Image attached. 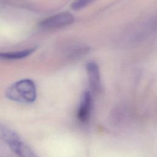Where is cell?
I'll return each instance as SVG.
<instances>
[{
    "instance_id": "6da1fadb",
    "label": "cell",
    "mask_w": 157,
    "mask_h": 157,
    "mask_svg": "<svg viewBox=\"0 0 157 157\" xmlns=\"http://www.w3.org/2000/svg\"><path fill=\"white\" fill-rule=\"evenodd\" d=\"M6 97L13 101L23 104H31L37 98L34 82L30 79L18 80L11 85L6 91Z\"/></svg>"
},
{
    "instance_id": "7a4b0ae2",
    "label": "cell",
    "mask_w": 157,
    "mask_h": 157,
    "mask_svg": "<svg viewBox=\"0 0 157 157\" xmlns=\"http://www.w3.org/2000/svg\"><path fill=\"white\" fill-rule=\"evenodd\" d=\"M0 139L4 142L18 157H37L19 136L8 127L0 124Z\"/></svg>"
},
{
    "instance_id": "3957f363",
    "label": "cell",
    "mask_w": 157,
    "mask_h": 157,
    "mask_svg": "<svg viewBox=\"0 0 157 157\" xmlns=\"http://www.w3.org/2000/svg\"><path fill=\"white\" fill-rule=\"evenodd\" d=\"M74 20L73 15L69 12H62L49 17L40 23V26L45 29H54L71 24Z\"/></svg>"
},
{
    "instance_id": "277c9868",
    "label": "cell",
    "mask_w": 157,
    "mask_h": 157,
    "mask_svg": "<svg viewBox=\"0 0 157 157\" xmlns=\"http://www.w3.org/2000/svg\"><path fill=\"white\" fill-rule=\"evenodd\" d=\"M93 99L92 96L89 91H85L81 98L80 102L77 111V118L82 123H86L90 117L92 110Z\"/></svg>"
},
{
    "instance_id": "5b68a950",
    "label": "cell",
    "mask_w": 157,
    "mask_h": 157,
    "mask_svg": "<svg viewBox=\"0 0 157 157\" xmlns=\"http://www.w3.org/2000/svg\"><path fill=\"white\" fill-rule=\"evenodd\" d=\"M86 67L90 89L93 93H98L102 88L99 66L96 63L90 61L87 63Z\"/></svg>"
},
{
    "instance_id": "8992f818",
    "label": "cell",
    "mask_w": 157,
    "mask_h": 157,
    "mask_svg": "<svg viewBox=\"0 0 157 157\" xmlns=\"http://www.w3.org/2000/svg\"><path fill=\"white\" fill-rule=\"evenodd\" d=\"M35 50V48H30L20 51L10 52H0V59L5 60H14L22 59L30 55L34 52Z\"/></svg>"
},
{
    "instance_id": "52a82bcc",
    "label": "cell",
    "mask_w": 157,
    "mask_h": 157,
    "mask_svg": "<svg viewBox=\"0 0 157 157\" xmlns=\"http://www.w3.org/2000/svg\"><path fill=\"white\" fill-rule=\"evenodd\" d=\"M94 0H75L72 4L71 7L74 10H80L88 6Z\"/></svg>"
}]
</instances>
